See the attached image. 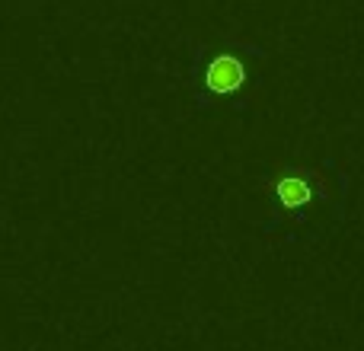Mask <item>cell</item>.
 Masks as SVG:
<instances>
[{
  "label": "cell",
  "mask_w": 364,
  "mask_h": 351,
  "mask_svg": "<svg viewBox=\"0 0 364 351\" xmlns=\"http://www.w3.org/2000/svg\"><path fill=\"white\" fill-rule=\"evenodd\" d=\"M262 61V51L252 45H227V48H201L192 64V99L198 112H214L230 106L237 115L250 112L252 68Z\"/></svg>",
  "instance_id": "6da1fadb"
},
{
  "label": "cell",
  "mask_w": 364,
  "mask_h": 351,
  "mask_svg": "<svg viewBox=\"0 0 364 351\" xmlns=\"http://www.w3.org/2000/svg\"><path fill=\"white\" fill-rule=\"evenodd\" d=\"M326 195H329V179L320 170H282L272 179V188H269L272 217L278 220L284 214L301 217L304 211H314ZM272 224H265V227H272Z\"/></svg>",
  "instance_id": "7a4b0ae2"
}]
</instances>
